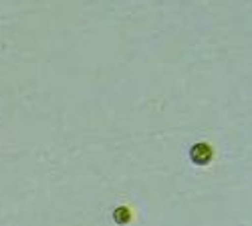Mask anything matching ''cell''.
<instances>
[{
    "label": "cell",
    "mask_w": 252,
    "mask_h": 226,
    "mask_svg": "<svg viewBox=\"0 0 252 226\" xmlns=\"http://www.w3.org/2000/svg\"><path fill=\"white\" fill-rule=\"evenodd\" d=\"M212 148L208 143H194L192 150H190V160L196 163V166H206L212 160Z\"/></svg>",
    "instance_id": "cell-1"
},
{
    "label": "cell",
    "mask_w": 252,
    "mask_h": 226,
    "mask_svg": "<svg viewBox=\"0 0 252 226\" xmlns=\"http://www.w3.org/2000/svg\"><path fill=\"white\" fill-rule=\"evenodd\" d=\"M113 220H115L117 224H127V222L131 220V212H129V208H127V206H119V208H115V212H113Z\"/></svg>",
    "instance_id": "cell-2"
}]
</instances>
